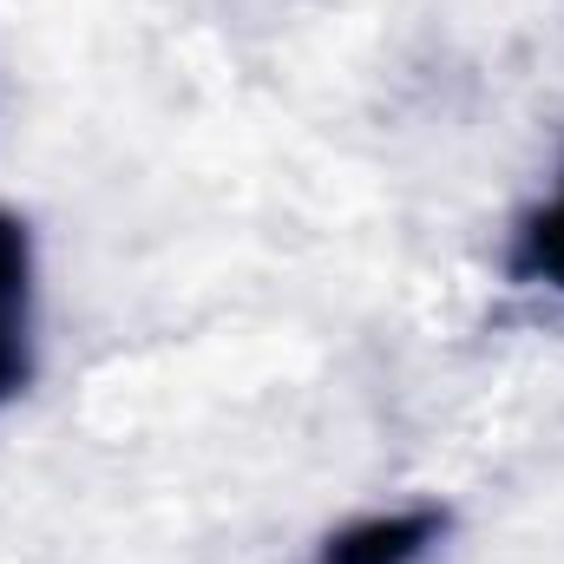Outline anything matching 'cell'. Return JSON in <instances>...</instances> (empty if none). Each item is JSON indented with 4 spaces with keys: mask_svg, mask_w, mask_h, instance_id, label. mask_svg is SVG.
<instances>
[{
    "mask_svg": "<svg viewBox=\"0 0 564 564\" xmlns=\"http://www.w3.org/2000/svg\"><path fill=\"white\" fill-rule=\"evenodd\" d=\"M446 506H401V512H368L348 519L341 532L322 539L315 564H421L446 539Z\"/></svg>",
    "mask_w": 564,
    "mask_h": 564,
    "instance_id": "obj_2",
    "label": "cell"
},
{
    "mask_svg": "<svg viewBox=\"0 0 564 564\" xmlns=\"http://www.w3.org/2000/svg\"><path fill=\"white\" fill-rule=\"evenodd\" d=\"M33 295H40L33 224L0 204V408H13L33 388Z\"/></svg>",
    "mask_w": 564,
    "mask_h": 564,
    "instance_id": "obj_1",
    "label": "cell"
},
{
    "mask_svg": "<svg viewBox=\"0 0 564 564\" xmlns=\"http://www.w3.org/2000/svg\"><path fill=\"white\" fill-rule=\"evenodd\" d=\"M506 276L519 289L564 295V171H558V191L519 217V230L506 243Z\"/></svg>",
    "mask_w": 564,
    "mask_h": 564,
    "instance_id": "obj_3",
    "label": "cell"
}]
</instances>
